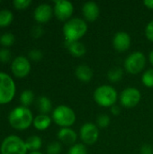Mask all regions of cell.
<instances>
[{"instance_id":"6da1fadb","label":"cell","mask_w":153,"mask_h":154,"mask_svg":"<svg viewBox=\"0 0 153 154\" xmlns=\"http://www.w3.org/2000/svg\"><path fill=\"white\" fill-rule=\"evenodd\" d=\"M33 116L32 111L23 106L14 107L8 115L9 125L16 130L23 131L31 126L33 123Z\"/></svg>"},{"instance_id":"7a4b0ae2","label":"cell","mask_w":153,"mask_h":154,"mask_svg":"<svg viewBox=\"0 0 153 154\" xmlns=\"http://www.w3.org/2000/svg\"><path fill=\"white\" fill-rule=\"evenodd\" d=\"M66 42H78L87 32V23L85 20L74 17L67 21L62 28Z\"/></svg>"},{"instance_id":"3957f363","label":"cell","mask_w":153,"mask_h":154,"mask_svg":"<svg viewBox=\"0 0 153 154\" xmlns=\"http://www.w3.org/2000/svg\"><path fill=\"white\" fill-rule=\"evenodd\" d=\"M117 91L109 85L99 86L94 92V100L103 107H112L117 101Z\"/></svg>"},{"instance_id":"277c9868","label":"cell","mask_w":153,"mask_h":154,"mask_svg":"<svg viewBox=\"0 0 153 154\" xmlns=\"http://www.w3.org/2000/svg\"><path fill=\"white\" fill-rule=\"evenodd\" d=\"M51 118L53 122L61 128L70 127L76 122V114L69 106L60 105L54 108Z\"/></svg>"},{"instance_id":"5b68a950","label":"cell","mask_w":153,"mask_h":154,"mask_svg":"<svg viewBox=\"0 0 153 154\" xmlns=\"http://www.w3.org/2000/svg\"><path fill=\"white\" fill-rule=\"evenodd\" d=\"M27 151L25 142L14 134L5 137L0 146L1 154H26Z\"/></svg>"},{"instance_id":"8992f818","label":"cell","mask_w":153,"mask_h":154,"mask_svg":"<svg viewBox=\"0 0 153 154\" xmlns=\"http://www.w3.org/2000/svg\"><path fill=\"white\" fill-rule=\"evenodd\" d=\"M16 92L14 79L6 73L0 72V105L10 103Z\"/></svg>"},{"instance_id":"52a82bcc","label":"cell","mask_w":153,"mask_h":154,"mask_svg":"<svg viewBox=\"0 0 153 154\" xmlns=\"http://www.w3.org/2000/svg\"><path fill=\"white\" fill-rule=\"evenodd\" d=\"M146 65V57L141 51L131 53L124 60L125 70L133 75L139 74L143 70Z\"/></svg>"},{"instance_id":"ba28073f","label":"cell","mask_w":153,"mask_h":154,"mask_svg":"<svg viewBox=\"0 0 153 154\" xmlns=\"http://www.w3.org/2000/svg\"><path fill=\"white\" fill-rule=\"evenodd\" d=\"M142 94L138 88H127L120 94V103L125 108L135 107L141 101Z\"/></svg>"},{"instance_id":"9c48e42d","label":"cell","mask_w":153,"mask_h":154,"mask_svg":"<svg viewBox=\"0 0 153 154\" xmlns=\"http://www.w3.org/2000/svg\"><path fill=\"white\" fill-rule=\"evenodd\" d=\"M79 135L82 142L87 145L95 144L99 137V131L97 125L93 123H86L84 124L80 130Z\"/></svg>"},{"instance_id":"30bf717a","label":"cell","mask_w":153,"mask_h":154,"mask_svg":"<svg viewBox=\"0 0 153 154\" xmlns=\"http://www.w3.org/2000/svg\"><path fill=\"white\" fill-rule=\"evenodd\" d=\"M53 12L60 21H69L74 12L73 4L68 0L54 1Z\"/></svg>"},{"instance_id":"8fae6325","label":"cell","mask_w":153,"mask_h":154,"mask_svg":"<svg viewBox=\"0 0 153 154\" xmlns=\"http://www.w3.org/2000/svg\"><path fill=\"white\" fill-rule=\"evenodd\" d=\"M11 70L16 78L22 79L26 77L31 71L30 60L24 56H17L12 62Z\"/></svg>"},{"instance_id":"7c38bea8","label":"cell","mask_w":153,"mask_h":154,"mask_svg":"<svg viewBox=\"0 0 153 154\" xmlns=\"http://www.w3.org/2000/svg\"><path fill=\"white\" fill-rule=\"evenodd\" d=\"M113 46L118 52H124L131 46V37L125 32H118L114 35Z\"/></svg>"},{"instance_id":"4fadbf2b","label":"cell","mask_w":153,"mask_h":154,"mask_svg":"<svg viewBox=\"0 0 153 154\" xmlns=\"http://www.w3.org/2000/svg\"><path fill=\"white\" fill-rule=\"evenodd\" d=\"M53 10L52 7L46 3L39 5L33 12V17L36 22L40 23H45L49 22L52 16Z\"/></svg>"},{"instance_id":"5bb4252c","label":"cell","mask_w":153,"mask_h":154,"mask_svg":"<svg viewBox=\"0 0 153 154\" xmlns=\"http://www.w3.org/2000/svg\"><path fill=\"white\" fill-rule=\"evenodd\" d=\"M82 13L85 17V20L87 22H95L100 14V9L98 5L96 2L89 1L86 2L82 7Z\"/></svg>"},{"instance_id":"9a60e30c","label":"cell","mask_w":153,"mask_h":154,"mask_svg":"<svg viewBox=\"0 0 153 154\" xmlns=\"http://www.w3.org/2000/svg\"><path fill=\"white\" fill-rule=\"evenodd\" d=\"M57 136L59 138V140L66 144V145H74L75 143L77 142L78 139V135L76 134V132L71 129L70 127H65V128H61Z\"/></svg>"},{"instance_id":"2e32d148","label":"cell","mask_w":153,"mask_h":154,"mask_svg":"<svg viewBox=\"0 0 153 154\" xmlns=\"http://www.w3.org/2000/svg\"><path fill=\"white\" fill-rule=\"evenodd\" d=\"M65 46L69 50V53L77 58L82 57L86 54L87 49L86 46L79 41L78 42H66L65 41Z\"/></svg>"},{"instance_id":"e0dca14e","label":"cell","mask_w":153,"mask_h":154,"mask_svg":"<svg viewBox=\"0 0 153 154\" xmlns=\"http://www.w3.org/2000/svg\"><path fill=\"white\" fill-rule=\"evenodd\" d=\"M75 74H76V77L78 78V79H79L80 81L85 82V83L89 82L92 79L93 75H94L92 69L86 64L78 65L76 68Z\"/></svg>"},{"instance_id":"ac0fdd59","label":"cell","mask_w":153,"mask_h":154,"mask_svg":"<svg viewBox=\"0 0 153 154\" xmlns=\"http://www.w3.org/2000/svg\"><path fill=\"white\" fill-rule=\"evenodd\" d=\"M33 126L39 131H44L51 125V118L48 115H39L33 119Z\"/></svg>"},{"instance_id":"d6986e66","label":"cell","mask_w":153,"mask_h":154,"mask_svg":"<svg viewBox=\"0 0 153 154\" xmlns=\"http://www.w3.org/2000/svg\"><path fill=\"white\" fill-rule=\"evenodd\" d=\"M37 106L41 114L48 115L52 108V103L47 97H40L37 100Z\"/></svg>"},{"instance_id":"ffe728a7","label":"cell","mask_w":153,"mask_h":154,"mask_svg":"<svg viewBox=\"0 0 153 154\" xmlns=\"http://www.w3.org/2000/svg\"><path fill=\"white\" fill-rule=\"evenodd\" d=\"M25 144H26L28 151L38 152V150L41 149V147L42 145V141H41V137H39L38 135H32L26 139Z\"/></svg>"},{"instance_id":"44dd1931","label":"cell","mask_w":153,"mask_h":154,"mask_svg":"<svg viewBox=\"0 0 153 154\" xmlns=\"http://www.w3.org/2000/svg\"><path fill=\"white\" fill-rule=\"evenodd\" d=\"M124 76V70L123 69L119 67H114L110 69L107 72V78L111 82H119Z\"/></svg>"},{"instance_id":"7402d4cb","label":"cell","mask_w":153,"mask_h":154,"mask_svg":"<svg viewBox=\"0 0 153 154\" xmlns=\"http://www.w3.org/2000/svg\"><path fill=\"white\" fill-rule=\"evenodd\" d=\"M14 19V14L9 9L0 10V27H5L9 25Z\"/></svg>"},{"instance_id":"603a6c76","label":"cell","mask_w":153,"mask_h":154,"mask_svg":"<svg viewBox=\"0 0 153 154\" xmlns=\"http://www.w3.org/2000/svg\"><path fill=\"white\" fill-rule=\"evenodd\" d=\"M34 100V93L30 89L23 90L20 95V101L23 106L28 107L30 105L32 104Z\"/></svg>"},{"instance_id":"cb8c5ba5","label":"cell","mask_w":153,"mask_h":154,"mask_svg":"<svg viewBox=\"0 0 153 154\" xmlns=\"http://www.w3.org/2000/svg\"><path fill=\"white\" fill-rule=\"evenodd\" d=\"M142 82L149 88H153V69H147L145 72H143L142 76Z\"/></svg>"},{"instance_id":"d4e9b609","label":"cell","mask_w":153,"mask_h":154,"mask_svg":"<svg viewBox=\"0 0 153 154\" xmlns=\"http://www.w3.org/2000/svg\"><path fill=\"white\" fill-rule=\"evenodd\" d=\"M14 35L11 32H5L0 36V43L5 48L12 46L14 42Z\"/></svg>"},{"instance_id":"484cf974","label":"cell","mask_w":153,"mask_h":154,"mask_svg":"<svg viewBox=\"0 0 153 154\" xmlns=\"http://www.w3.org/2000/svg\"><path fill=\"white\" fill-rule=\"evenodd\" d=\"M68 154H87V150L85 144L75 143L74 145L70 146L69 150L68 151Z\"/></svg>"},{"instance_id":"4316f807","label":"cell","mask_w":153,"mask_h":154,"mask_svg":"<svg viewBox=\"0 0 153 154\" xmlns=\"http://www.w3.org/2000/svg\"><path fill=\"white\" fill-rule=\"evenodd\" d=\"M110 117L106 114H100L96 118V125L100 128H106L110 125Z\"/></svg>"},{"instance_id":"83f0119b","label":"cell","mask_w":153,"mask_h":154,"mask_svg":"<svg viewBox=\"0 0 153 154\" xmlns=\"http://www.w3.org/2000/svg\"><path fill=\"white\" fill-rule=\"evenodd\" d=\"M61 151H62V147L60 143L59 142H52L49 143L46 149L47 154H60Z\"/></svg>"},{"instance_id":"f1b7e54d","label":"cell","mask_w":153,"mask_h":154,"mask_svg":"<svg viewBox=\"0 0 153 154\" xmlns=\"http://www.w3.org/2000/svg\"><path fill=\"white\" fill-rule=\"evenodd\" d=\"M28 56L29 58L32 60H34V61H39L42 59L43 57V53L41 50L39 49H32L29 51L28 53Z\"/></svg>"},{"instance_id":"f546056e","label":"cell","mask_w":153,"mask_h":154,"mask_svg":"<svg viewBox=\"0 0 153 154\" xmlns=\"http://www.w3.org/2000/svg\"><path fill=\"white\" fill-rule=\"evenodd\" d=\"M32 4L31 0H14L13 5L16 9L19 10H23L26 9L30 5Z\"/></svg>"},{"instance_id":"4dcf8cb0","label":"cell","mask_w":153,"mask_h":154,"mask_svg":"<svg viewBox=\"0 0 153 154\" xmlns=\"http://www.w3.org/2000/svg\"><path fill=\"white\" fill-rule=\"evenodd\" d=\"M11 51L7 48H2L0 49V61L2 62H7L11 59Z\"/></svg>"},{"instance_id":"1f68e13d","label":"cell","mask_w":153,"mask_h":154,"mask_svg":"<svg viewBox=\"0 0 153 154\" xmlns=\"http://www.w3.org/2000/svg\"><path fill=\"white\" fill-rule=\"evenodd\" d=\"M31 33L33 38H40L43 34V28L41 25H35L32 28Z\"/></svg>"},{"instance_id":"d6a6232c","label":"cell","mask_w":153,"mask_h":154,"mask_svg":"<svg viewBox=\"0 0 153 154\" xmlns=\"http://www.w3.org/2000/svg\"><path fill=\"white\" fill-rule=\"evenodd\" d=\"M145 35L147 39L151 42H153V20H151L145 28Z\"/></svg>"},{"instance_id":"836d02e7","label":"cell","mask_w":153,"mask_h":154,"mask_svg":"<svg viewBox=\"0 0 153 154\" xmlns=\"http://www.w3.org/2000/svg\"><path fill=\"white\" fill-rule=\"evenodd\" d=\"M141 154H153V147L150 144H143L140 150Z\"/></svg>"},{"instance_id":"e575fe53","label":"cell","mask_w":153,"mask_h":154,"mask_svg":"<svg viewBox=\"0 0 153 154\" xmlns=\"http://www.w3.org/2000/svg\"><path fill=\"white\" fill-rule=\"evenodd\" d=\"M111 113H112L114 116H119L120 113H121V108H120V106H116V105L113 106L111 107Z\"/></svg>"},{"instance_id":"d590c367","label":"cell","mask_w":153,"mask_h":154,"mask_svg":"<svg viewBox=\"0 0 153 154\" xmlns=\"http://www.w3.org/2000/svg\"><path fill=\"white\" fill-rule=\"evenodd\" d=\"M143 5L149 9H153V0H145L143 1Z\"/></svg>"},{"instance_id":"8d00e7d4","label":"cell","mask_w":153,"mask_h":154,"mask_svg":"<svg viewBox=\"0 0 153 154\" xmlns=\"http://www.w3.org/2000/svg\"><path fill=\"white\" fill-rule=\"evenodd\" d=\"M149 60H150V62L151 63V65L153 66V50L149 54Z\"/></svg>"},{"instance_id":"74e56055","label":"cell","mask_w":153,"mask_h":154,"mask_svg":"<svg viewBox=\"0 0 153 154\" xmlns=\"http://www.w3.org/2000/svg\"><path fill=\"white\" fill-rule=\"evenodd\" d=\"M29 154H43V153H41V152H31Z\"/></svg>"},{"instance_id":"f35d334b","label":"cell","mask_w":153,"mask_h":154,"mask_svg":"<svg viewBox=\"0 0 153 154\" xmlns=\"http://www.w3.org/2000/svg\"><path fill=\"white\" fill-rule=\"evenodd\" d=\"M1 2H2V1H1V0H0V3H1Z\"/></svg>"}]
</instances>
